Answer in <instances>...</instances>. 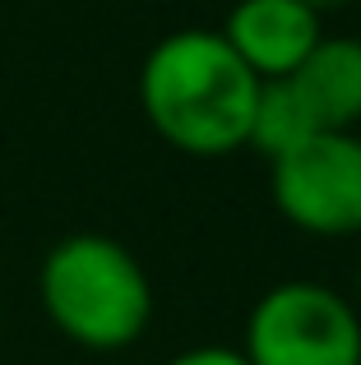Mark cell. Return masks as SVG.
Instances as JSON below:
<instances>
[{
	"label": "cell",
	"mask_w": 361,
	"mask_h": 365,
	"mask_svg": "<svg viewBox=\"0 0 361 365\" xmlns=\"http://www.w3.org/2000/svg\"><path fill=\"white\" fill-rule=\"evenodd\" d=\"M163 365H250V361L241 356V347H190Z\"/></svg>",
	"instance_id": "obj_8"
},
{
	"label": "cell",
	"mask_w": 361,
	"mask_h": 365,
	"mask_svg": "<svg viewBox=\"0 0 361 365\" xmlns=\"http://www.w3.org/2000/svg\"><path fill=\"white\" fill-rule=\"evenodd\" d=\"M269 195L297 232L320 241L361 236V134L320 130L273 158Z\"/></svg>",
	"instance_id": "obj_4"
},
{
	"label": "cell",
	"mask_w": 361,
	"mask_h": 365,
	"mask_svg": "<svg viewBox=\"0 0 361 365\" xmlns=\"http://www.w3.org/2000/svg\"><path fill=\"white\" fill-rule=\"evenodd\" d=\"M241 356L250 365H361V314L338 287L292 277L250 305Z\"/></svg>",
	"instance_id": "obj_3"
},
{
	"label": "cell",
	"mask_w": 361,
	"mask_h": 365,
	"mask_svg": "<svg viewBox=\"0 0 361 365\" xmlns=\"http://www.w3.org/2000/svg\"><path fill=\"white\" fill-rule=\"evenodd\" d=\"M325 14L301 0H236L218 33L255 70V79H288L325 37Z\"/></svg>",
	"instance_id": "obj_5"
},
{
	"label": "cell",
	"mask_w": 361,
	"mask_h": 365,
	"mask_svg": "<svg viewBox=\"0 0 361 365\" xmlns=\"http://www.w3.org/2000/svg\"><path fill=\"white\" fill-rule=\"evenodd\" d=\"M260 83L218 28H176L139 65V107L167 148L227 158L245 148Z\"/></svg>",
	"instance_id": "obj_1"
},
{
	"label": "cell",
	"mask_w": 361,
	"mask_h": 365,
	"mask_svg": "<svg viewBox=\"0 0 361 365\" xmlns=\"http://www.w3.org/2000/svg\"><path fill=\"white\" fill-rule=\"evenodd\" d=\"M292 83L320 130H357L361 125V37H320L315 51L297 65Z\"/></svg>",
	"instance_id": "obj_6"
},
{
	"label": "cell",
	"mask_w": 361,
	"mask_h": 365,
	"mask_svg": "<svg viewBox=\"0 0 361 365\" xmlns=\"http://www.w3.org/2000/svg\"><path fill=\"white\" fill-rule=\"evenodd\" d=\"M310 134H320L315 125V111L306 107L301 88L288 79H264L260 83V98H255V111H250V134H245V148L264 153V158H283L292 153L297 143H306Z\"/></svg>",
	"instance_id": "obj_7"
},
{
	"label": "cell",
	"mask_w": 361,
	"mask_h": 365,
	"mask_svg": "<svg viewBox=\"0 0 361 365\" xmlns=\"http://www.w3.org/2000/svg\"><path fill=\"white\" fill-rule=\"evenodd\" d=\"M37 301L65 342L83 351H126L148 333L153 282L135 250L102 232L61 236L37 264Z\"/></svg>",
	"instance_id": "obj_2"
},
{
	"label": "cell",
	"mask_w": 361,
	"mask_h": 365,
	"mask_svg": "<svg viewBox=\"0 0 361 365\" xmlns=\"http://www.w3.org/2000/svg\"><path fill=\"white\" fill-rule=\"evenodd\" d=\"M357 296H361V259H357Z\"/></svg>",
	"instance_id": "obj_10"
},
{
	"label": "cell",
	"mask_w": 361,
	"mask_h": 365,
	"mask_svg": "<svg viewBox=\"0 0 361 365\" xmlns=\"http://www.w3.org/2000/svg\"><path fill=\"white\" fill-rule=\"evenodd\" d=\"M301 5H310L315 14H329V9H343L347 0H301Z\"/></svg>",
	"instance_id": "obj_9"
}]
</instances>
